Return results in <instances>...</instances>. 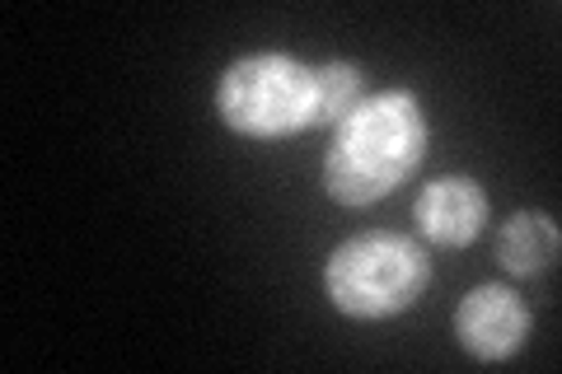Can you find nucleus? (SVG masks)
Segmentation results:
<instances>
[{
    "mask_svg": "<svg viewBox=\"0 0 562 374\" xmlns=\"http://www.w3.org/2000/svg\"><path fill=\"white\" fill-rule=\"evenodd\" d=\"M427 113L413 89H384L333 127L324 155V188L342 206H371L408 183L427 155Z\"/></svg>",
    "mask_w": 562,
    "mask_h": 374,
    "instance_id": "obj_1",
    "label": "nucleus"
},
{
    "mask_svg": "<svg viewBox=\"0 0 562 374\" xmlns=\"http://www.w3.org/2000/svg\"><path fill=\"white\" fill-rule=\"evenodd\" d=\"M431 281L427 248L394 229L338 243L324 262V295L347 318H390L413 309Z\"/></svg>",
    "mask_w": 562,
    "mask_h": 374,
    "instance_id": "obj_2",
    "label": "nucleus"
},
{
    "mask_svg": "<svg viewBox=\"0 0 562 374\" xmlns=\"http://www.w3.org/2000/svg\"><path fill=\"white\" fill-rule=\"evenodd\" d=\"M216 113L249 140H286L319 127V76L286 52H249L221 76Z\"/></svg>",
    "mask_w": 562,
    "mask_h": 374,
    "instance_id": "obj_3",
    "label": "nucleus"
},
{
    "mask_svg": "<svg viewBox=\"0 0 562 374\" xmlns=\"http://www.w3.org/2000/svg\"><path fill=\"white\" fill-rule=\"evenodd\" d=\"M530 328H535V318L512 286H479L454 309V337H460V347L473 361H487V365L512 361L525 347Z\"/></svg>",
    "mask_w": 562,
    "mask_h": 374,
    "instance_id": "obj_4",
    "label": "nucleus"
},
{
    "mask_svg": "<svg viewBox=\"0 0 562 374\" xmlns=\"http://www.w3.org/2000/svg\"><path fill=\"white\" fill-rule=\"evenodd\" d=\"M422 239L436 248H464L487 225V192L473 178H436L413 206Z\"/></svg>",
    "mask_w": 562,
    "mask_h": 374,
    "instance_id": "obj_5",
    "label": "nucleus"
},
{
    "mask_svg": "<svg viewBox=\"0 0 562 374\" xmlns=\"http://www.w3.org/2000/svg\"><path fill=\"white\" fill-rule=\"evenodd\" d=\"M558 248H562V235L553 216H543V211H516L497 235V262L512 276H539L558 262Z\"/></svg>",
    "mask_w": 562,
    "mask_h": 374,
    "instance_id": "obj_6",
    "label": "nucleus"
},
{
    "mask_svg": "<svg viewBox=\"0 0 562 374\" xmlns=\"http://www.w3.org/2000/svg\"><path fill=\"white\" fill-rule=\"evenodd\" d=\"M314 76H319V127H338V122L366 99V94H361V89H366L361 66H351V61H328V66L314 70Z\"/></svg>",
    "mask_w": 562,
    "mask_h": 374,
    "instance_id": "obj_7",
    "label": "nucleus"
}]
</instances>
